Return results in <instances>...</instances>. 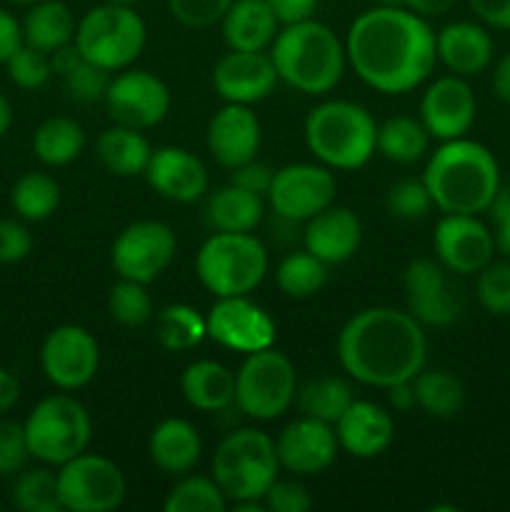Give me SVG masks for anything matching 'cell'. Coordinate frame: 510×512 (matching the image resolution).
<instances>
[{
    "label": "cell",
    "instance_id": "cell-41",
    "mask_svg": "<svg viewBox=\"0 0 510 512\" xmlns=\"http://www.w3.org/2000/svg\"><path fill=\"white\" fill-rule=\"evenodd\" d=\"M10 500L23 512H63L58 495V473L50 465L20 470L15 475Z\"/></svg>",
    "mask_w": 510,
    "mask_h": 512
},
{
    "label": "cell",
    "instance_id": "cell-18",
    "mask_svg": "<svg viewBox=\"0 0 510 512\" xmlns=\"http://www.w3.org/2000/svg\"><path fill=\"white\" fill-rule=\"evenodd\" d=\"M440 265L455 275H478L495 255L493 230L478 215L443 213L433 233Z\"/></svg>",
    "mask_w": 510,
    "mask_h": 512
},
{
    "label": "cell",
    "instance_id": "cell-35",
    "mask_svg": "<svg viewBox=\"0 0 510 512\" xmlns=\"http://www.w3.org/2000/svg\"><path fill=\"white\" fill-rule=\"evenodd\" d=\"M415 400L425 415L438 420L455 418L465 405V388L448 370H420L413 378Z\"/></svg>",
    "mask_w": 510,
    "mask_h": 512
},
{
    "label": "cell",
    "instance_id": "cell-53",
    "mask_svg": "<svg viewBox=\"0 0 510 512\" xmlns=\"http://www.w3.org/2000/svg\"><path fill=\"white\" fill-rule=\"evenodd\" d=\"M468 5L485 28L510 33V0H468Z\"/></svg>",
    "mask_w": 510,
    "mask_h": 512
},
{
    "label": "cell",
    "instance_id": "cell-10",
    "mask_svg": "<svg viewBox=\"0 0 510 512\" xmlns=\"http://www.w3.org/2000/svg\"><path fill=\"white\" fill-rule=\"evenodd\" d=\"M298 395V373L293 360L275 348L245 355L235 373V408L248 418L275 420L288 413Z\"/></svg>",
    "mask_w": 510,
    "mask_h": 512
},
{
    "label": "cell",
    "instance_id": "cell-28",
    "mask_svg": "<svg viewBox=\"0 0 510 512\" xmlns=\"http://www.w3.org/2000/svg\"><path fill=\"white\" fill-rule=\"evenodd\" d=\"M220 28L230 50L260 53V50H270L280 23L268 0H233L228 13L220 20Z\"/></svg>",
    "mask_w": 510,
    "mask_h": 512
},
{
    "label": "cell",
    "instance_id": "cell-12",
    "mask_svg": "<svg viewBox=\"0 0 510 512\" xmlns=\"http://www.w3.org/2000/svg\"><path fill=\"white\" fill-rule=\"evenodd\" d=\"M178 240L170 225L160 220H135L115 238L110 263L115 273L135 283H153L175 260Z\"/></svg>",
    "mask_w": 510,
    "mask_h": 512
},
{
    "label": "cell",
    "instance_id": "cell-60",
    "mask_svg": "<svg viewBox=\"0 0 510 512\" xmlns=\"http://www.w3.org/2000/svg\"><path fill=\"white\" fill-rule=\"evenodd\" d=\"M80 60H83V53H80L78 45L75 43H68V45H63V48L55 50V53H50V65H53V73L60 75V78H63L65 73H70V70H73Z\"/></svg>",
    "mask_w": 510,
    "mask_h": 512
},
{
    "label": "cell",
    "instance_id": "cell-31",
    "mask_svg": "<svg viewBox=\"0 0 510 512\" xmlns=\"http://www.w3.org/2000/svg\"><path fill=\"white\" fill-rule=\"evenodd\" d=\"M95 150H98V158L103 163V168L108 173L118 175V178L143 175L145 168H148L150 155H153V148H150L143 130H135L118 123L113 128H105L98 135Z\"/></svg>",
    "mask_w": 510,
    "mask_h": 512
},
{
    "label": "cell",
    "instance_id": "cell-54",
    "mask_svg": "<svg viewBox=\"0 0 510 512\" xmlns=\"http://www.w3.org/2000/svg\"><path fill=\"white\" fill-rule=\"evenodd\" d=\"M20 45H23V25L13 13L0 8V65L8 63V58Z\"/></svg>",
    "mask_w": 510,
    "mask_h": 512
},
{
    "label": "cell",
    "instance_id": "cell-44",
    "mask_svg": "<svg viewBox=\"0 0 510 512\" xmlns=\"http://www.w3.org/2000/svg\"><path fill=\"white\" fill-rule=\"evenodd\" d=\"M8 68V78L13 80L18 88L23 90H38L53 75V65H50V55L43 50H35L30 45H20L5 63Z\"/></svg>",
    "mask_w": 510,
    "mask_h": 512
},
{
    "label": "cell",
    "instance_id": "cell-1",
    "mask_svg": "<svg viewBox=\"0 0 510 512\" xmlns=\"http://www.w3.org/2000/svg\"><path fill=\"white\" fill-rule=\"evenodd\" d=\"M345 55L368 88L405 95L435 70V30L403 5H375L350 23Z\"/></svg>",
    "mask_w": 510,
    "mask_h": 512
},
{
    "label": "cell",
    "instance_id": "cell-30",
    "mask_svg": "<svg viewBox=\"0 0 510 512\" xmlns=\"http://www.w3.org/2000/svg\"><path fill=\"white\" fill-rule=\"evenodd\" d=\"M23 43L43 53H55L75 38V15L63 0H40L28 5L23 18Z\"/></svg>",
    "mask_w": 510,
    "mask_h": 512
},
{
    "label": "cell",
    "instance_id": "cell-56",
    "mask_svg": "<svg viewBox=\"0 0 510 512\" xmlns=\"http://www.w3.org/2000/svg\"><path fill=\"white\" fill-rule=\"evenodd\" d=\"M490 85H493L495 98H498L500 103L510 105V50L495 60L493 75H490Z\"/></svg>",
    "mask_w": 510,
    "mask_h": 512
},
{
    "label": "cell",
    "instance_id": "cell-40",
    "mask_svg": "<svg viewBox=\"0 0 510 512\" xmlns=\"http://www.w3.org/2000/svg\"><path fill=\"white\" fill-rule=\"evenodd\" d=\"M163 508L165 512H225L230 503L213 475L208 478V475L185 473L168 490Z\"/></svg>",
    "mask_w": 510,
    "mask_h": 512
},
{
    "label": "cell",
    "instance_id": "cell-29",
    "mask_svg": "<svg viewBox=\"0 0 510 512\" xmlns=\"http://www.w3.org/2000/svg\"><path fill=\"white\" fill-rule=\"evenodd\" d=\"M180 393L190 408L223 413L235 405V373L215 360H195L180 375Z\"/></svg>",
    "mask_w": 510,
    "mask_h": 512
},
{
    "label": "cell",
    "instance_id": "cell-11",
    "mask_svg": "<svg viewBox=\"0 0 510 512\" xmlns=\"http://www.w3.org/2000/svg\"><path fill=\"white\" fill-rule=\"evenodd\" d=\"M58 495L68 512H110L123 505L128 483L120 465L85 450L58 468Z\"/></svg>",
    "mask_w": 510,
    "mask_h": 512
},
{
    "label": "cell",
    "instance_id": "cell-58",
    "mask_svg": "<svg viewBox=\"0 0 510 512\" xmlns=\"http://www.w3.org/2000/svg\"><path fill=\"white\" fill-rule=\"evenodd\" d=\"M20 400V380L8 368H0V415L13 410Z\"/></svg>",
    "mask_w": 510,
    "mask_h": 512
},
{
    "label": "cell",
    "instance_id": "cell-39",
    "mask_svg": "<svg viewBox=\"0 0 510 512\" xmlns=\"http://www.w3.org/2000/svg\"><path fill=\"white\" fill-rule=\"evenodd\" d=\"M275 280H278V288L288 298H313L328 283V265L315 258L313 253H308V250H295V253H288L280 260L278 270H275Z\"/></svg>",
    "mask_w": 510,
    "mask_h": 512
},
{
    "label": "cell",
    "instance_id": "cell-26",
    "mask_svg": "<svg viewBox=\"0 0 510 512\" xmlns=\"http://www.w3.org/2000/svg\"><path fill=\"white\" fill-rule=\"evenodd\" d=\"M363 240V225L350 208L330 205L310 220H305L303 243L308 253L325 265H340L353 258Z\"/></svg>",
    "mask_w": 510,
    "mask_h": 512
},
{
    "label": "cell",
    "instance_id": "cell-48",
    "mask_svg": "<svg viewBox=\"0 0 510 512\" xmlns=\"http://www.w3.org/2000/svg\"><path fill=\"white\" fill-rule=\"evenodd\" d=\"M30 460L25 425L0 420V478H15Z\"/></svg>",
    "mask_w": 510,
    "mask_h": 512
},
{
    "label": "cell",
    "instance_id": "cell-47",
    "mask_svg": "<svg viewBox=\"0 0 510 512\" xmlns=\"http://www.w3.org/2000/svg\"><path fill=\"white\" fill-rule=\"evenodd\" d=\"M233 0H168V10L180 25L193 30L213 28L223 20Z\"/></svg>",
    "mask_w": 510,
    "mask_h": 512
},
{
    "label": "cell",
    "instance_id": "cell-14",
    "mask_svg": "<svg viewBox=\"0 0 510 512\" xmlns=\"http://www.w3.org/2000/svg\"><path fill=\"white\" fill-rule=\"evenodd\" d=\"M40 368L58 390H80L98 375L100 345L83 325H58L40 345Z\"/></svg>",
    "mask_w": 510,
    "mask_h": 512
},
{
    "label": "cell",
    "instance_id": "cell-61",
    "mask_svg": "<svg viewBox=\"0 0 510 512\" xmlns=\"http://www.w3.org/2000/svg\"><path fill=\"white\" fill-rule=\"evenodd\" d=\"M13 125V108H10V100L0 93V138L10 130Z\"/></svg>",
    "mask_w": 510,
    "mask_h": 512
},
{
    "label": "cell",
    "instance_id": "cell-55",
    "mask_svg": "<svg viewBox=\"0 0 510 512\" xmlns=\"http://www.w3.org/2000/svg\"><path fill=\"white\" fill-rule=\"evenodd\" d=\"M268 5L273 8L280 25H290L313 18L318 0H268Z\"/></svg>",
    "mask_w": 510,
    "mask_h": 512
},
{
    "label": "cell",
    "instance_id": "cell-22",
    "mask_svg": "<svg viewBox=\"0 0 510 512\" xmlns=\"http://www.w3.org/2000/svg\"><path fill=\"white\" fill-rule=\"evenodd\" d=\"M205 143H208L210 155L223 168L233 170L248 163L258 155L260 143H263V128H260L258 115L250 110V105L225 103L210 118Z\"/></svg>",
    "mask_w": 510,
    "mask_h": 512
},
{
    "label": "cell",
    "instance_id": "cell-46",
    "mask_svg": "<svg viewBox=\"0 0 510 512\" xmlns=\"http://www.w3.org/2000/svg\"><path fill=\"white\" fill-rule=\"evenodd\" d=\"M385 203H388L390 215H395V218L400 220H420L430 213V208H433V198H430L423 178H405L398 180L395 185H390Z\"/></svg>",
    "mask_w": 510,
    "mask_h": 512
},
{
    "label": "cell",
    "instance_id": "cell-6",
    "mask_svg": "<svg viewBox=\"0 0 510 512\" xmlns=\"http://www.w3.org/2000/svg\"><path fill=\"white\" fill-rule=\"evenodd\" d=\"M280 460L275 440L255 428H240L225 435L213 455V480L230 505L263 500L278 480Z\"/></svg>",
    "mask_w": 510,
    "mask_h": 512
},
{
    "label": "cell",
    "instance_id": "cell-13",
    "mask_svg": "<svg viewBox=\"0 0 510 512\" xmlns=\"http://www.w3.org/2000/svg\"><path fill=\"white\" fill-rule=\"evenodd\" d=\"M338 183L323 163H293L275 170L268 203L278 218L305 223L335 203Z\"/></svg>",
    "mask_w": 510,
    "mask_h": 512
},
{
    "label": "cell",
    "instance_id": "cell-27",
    "mask_svg": "<svg viewBox=\"0 0 510 512\" xmlns=\"http://www.w3.org/2000/svg\"><path fill=\"white\" fill-rule=\"evenodd\" d=\"M150 460L165 475L180 478L185 473H193L195 465L203 455V440L198 428L185 418H168L158 423L148 440Z\"/></svg>",
    "mask_w": 510,
    "mask_h": 512
},
{
    "label": "cell",
    "instance_id": "cell-2",
    "mask_svg": "<svg viewBox=\"0 0 510 512\" xmlns=\"http://www.w3.org/2000/svg\"><path fill=\"white\" fill-rule=\"evenodd\" d=\"M345 373L370 388L413 380L428 360L425 330L408 310L375 305L355 313L338 335Z\"/></svg>",
    "mask_w": 510,
    "mask_h": 512
},
{
    "label": "cell",
    "instance_id": "cell-51",
    "mask_svg": "<svg viewBox=\"0 0 510 512\" xmlns=\"http://www.w3.org/2000/svg\"><path fill=\"white\" fill-rule=\"evenodd\" d=\"M490 223H493L495 250L505 258H510V183L500 185L493 203L488 208Z\"/></svg>",
    "mask_w": 510,
    "mask_h": 512
},
{
    "label": "cell",
    "instance_id": "cell-52",
    "mask_svg": "<svg viewBox=\"0 0 510 512\" xmlns=\"http://www.w3.org/2000/svg\"><path fill=\"white\" fill-rule=\"evenodd\" d=\"M273 175L275 170L270 168V165L260 163L258 158L248 160V163L238 165V168L230 170V183L238 185V188L248 190V193H255L260 195V198H265L270 190V185H273Z\"/></svg>",
    "mask_w": 510,
    "mask_h": 512
},
{
    "label": "cell",
    "instance_id": "cell-59",
    "mask_svg": "<svg viewBox=\"0 0 510 512\" xmlns=\"http://www.w3.org/2000/svg\"><path fill=\"white\" fill-rule=\"evenodd\" d=\"M388 400H390V408L398 410V413H408L418 405L415 400V388H413V380H403V383H395L388 388Z\"/></svg>",
    "mask_w": 510,
    "mask_h": 512
},
{
    "label": "cell",
    "instance_id": "cell-23",
    "mask_svg": "<svg viewBox=\"0 0 510 512\" xmlns=\"http://www.w3.org/2000/svg\"><path fill=\"white\" fill-rule=\"evenodd\" d=\"M143 175L160 198L173 200V203L188 205L208 193V170L203 160L175 145L153 150Z\"/></svg>",
    "mask_w": 510,
    "mask_h": 512
},
{
    "label": "cell",
    "instance_id": "cell-37",
    "mask_svg": "<svg viewBox=\"0 0 510 512\" xmlns=\"http://www.w3.org/2000/svg\"><path fill=\"white\" fill-rule=\"evenodd\" d=\"M295 400H298L300 413L303 415L335 425L340 420V415L350 408L355 395L348 380L315 378V380H308L303 388H298Z\"/></svg>",
    "mask_w": 510,
    "mask_h": 512
},
{
    "label": "cell",
    "instance_id": "cell-32",
    "mask_svg": "<svg viewBox=\"0 0 510 512\" xmlns=\"http://www.w3.org/2000/svg\"><path fill=\"white\" fill-rule=\"evenodd\" d=\"M263 198L238 185L215 190L205 203V223L218 233H253L263 220Z\"/></svg>",
    "mask_w": 510,
    "mask_h": 512
},
{
    "label": "cell",
    "instance_id": "cell-62",
    "mask_svg": "<svg viewBox=\"0 0 510 512\" xmlns=\"http://www.w3.org/2000/svg\"><path fill=\"white\" fill-rule=\"evenodd\" d=\"M105 3H120V5H135V3H140V0H105Z\"/></svg>",
    "mask_w": 510,
    "mask_h": 512
},
{
    "label": "cell",
    "instance_id": "cell-19",
    "mask_svg": "<svg viewBox=\"0 0 510 512\" xmlns=\"http://www.w3.org/2000/svg\"><path fill=\"white\" fill-rule=\"evenodd\" d=\"M478 115V100L468 78L440 75L425 88L420 98V123L435 140H455L468 135Z\"/></svg>",
    "mask_w": 510,
    "mask_h": 512
},
{
    "label": "cell",
    "instance_id": "cell-4",
    "mask_svg": "<svg viewBox=\"0 0 510 512\" xmlns=\"http://www.w3.org/2000/svg\"><path fill=\"white\" fill-rule=\"evenodd\" d=\"M268 53L278 78L303 95L330 93L348 65L345 40L315 18L283 25Z\"/></svg>",
    "mask_w": 510,
    "mask_h": 512
},
{
    "label": "cell",
    "instance_id": "cell-57",
    "mask_svg": "<svg viewBox=\"0 0 510 512\" xmlns=\"http://www.w3.org/2000/svg\"><path fill=\"white\" fill-rule=\"evenodd\" d=\"M455 3H458V0H400L403 8L413 10L415 15H420V18L425 20L443 18L445 13H450V10L455 8Z\"/></svg>",
    "mask_w": 510,
    "mask_h": 512
},
{
    "label": "cell",
    "instance_id": "cell-7",
    "mask_svg": "<svg viewBox=\"0 0 510 512\" xmlns=\"http://www.w3.org/2000/svg\"><path fill=\"white\" fill-rule=\"evenodd\" d=\"M195 273L215 298L250 295L268 275V250L253 233L215 230L195 255Z\"/></svg>",
    "mask_w": 510,
    "mask_h": 512
},
{
    "label": "cell",
    "instance_id": "cell-21",
    "mask_svg": "<svg viewBox=\"0 0 510 512\" xmlns=\"http://www.w3.org/2000/svg\"><path fill=\"white\" fill-rule=\"evenodd\" d=\"M278 80L273 58L265 50H230L213 68V88L225 103H260L273 93Z\"/></svg>",
    "mask_w": 510,
    "mask_h": 512
},
{
    "label": "cell",
    "instance_id": "cell-3",
    "mask_svg": "<svg viewBox=\"0 0 510 512\" xmlns=\"http://www.w3.org/2000/svg\"><path fill=\"white\" fill-rule=\"evenodd\" d=\"M423 183L440 213H488L503 185L493 150L470 138L443 140L425 163Z\"/></svg>",
    "mask_w": 510,
    "mask_h": 512
},
{
    "label": "cell",
    "instance_id": "cell-49",
    "mask_svg": "<svg viewBox=\"0 0 510 512\" xmlns=\"http://www.w3.org/2000/svg\"><path fill=\"white\" fill-rule=\"evenodd\" d=\"M263 503L268 512H308L313 508L308 488L295 480H275L263 495Z\"/></svg>",
    "mask_w": 510,
    "mask_h": 512
},
{
    "label": "cell",
    "instance_id": "cell-20",
    "mask_svg": "<svg viewBox=\"0 0 510 512\" xmlns=\"http://www.w3.org/2000/svg\"><path fill=\"white\" fill-rule=\"evenodd\" d=\"M280 468L293 475H320L338 458V435L330 423L303 415L283 428L275 440Z\"/></svg>",
    "mask_w": 510,
    "mask_h": 512
},
{
    "label": "cell",
    "instance_id": "cell-42",
    "mask_svg": "<svg viewBox=\"0 0 510 512\" xmlns=\"http://www.w3.org/2000/svg\"><path fill=\"white\" fill-rule=\"evenodd\" d=\"M108 313L115 323L125 325V328H140L153 318V300H150L143 283L120 278L110 288Z\"/></svg>",
    "mask_w": 510,
    "mask_h": 512
},
{
    "label": "cell",
    "instance_id": "cell-8",
    "mask_svg": "<svg viewBox=\"0 0 510 512\" xmlns=\"http://www.w3.org/2000/svg\"><path fill=\"white\" fill-rule=\"evenodd\" d=\"M73 43L85 60L118 73L140 58L148 43V25L133 5L103 3L78 20Z\"/></svg>",
    "mask_w": 510,
    "mask_h": 512
},
{
    "label": "cell",
    "instance_id": "cell-15",
    "mask_svg": "<svg viewBox=\"0 0 510 512\" xmlns=\"http://www.w3.org/2000/svg\"><path fill=\"white\" fill-rule=\"evenodd\" d=\"M105 108L113 123L135 130L155 128L170 110V90L163 80L148 70H130L110 78Z\"/></svg>",
    "mask_w": 510,
    "mask_h": 512
},
{
    "label": "cell",
    "instance_id": "cell-5",
    "mask_svg": "<svg viewBox=\"0 0 510 512\" xmlns=\"http://www.w3.org/2000/svg\"><path fill=\"white\" fill-rule=\"evenodd\" d=\"M305 145L330 170H360L378 150V123L353 100H325L305 118Z\"/></svg>",
    "mask_w": 510,
    "mask_h": 512
},
{
    "label": "cell",
    "instance_id": "cell-34",
    "mask_svg": "<svg viewBox=\"0 0 510 512\" xmlns=\"http://www.w3.org/2000/svg\"><path fill=\"white\" fill-rule=\"evenodd\" d=\"M430 148V133L420 118L408 115H395L383 125H378V153L388 158L390 163L413 165L425 158Z\"/></svg>",
    "mask_w": 510,
    "mask_h": 512
},
{
    "label": "cell",
    "instance_id": "cell-17",
    "mask_svg": "<svg viewBox=\"0 0 510 512\" xmlns=\"http://www.w3.org/2000/svg\"><path fill=\"white\" fill-rule=\"evenodd\" d=\"M405 300L408 313L420 325L430 328H448L463 313V300L448 278V270L440 260L415 258L403 273Z\"/></svg>",
    "mask_w": 510,
    "mask_h": 512
},
{
    "label": "cell",
    "instance_id": "cell-9",
    "mask_svg": "<svg viewBox=\"0 0 510 512\" xmlns=\"http://www.w3.org/2000/svg\"><path fill=\"white\" fill-rule=\"evenodd\" d=\"M30 458L60 468L85 453L93 438V420L85 405L68 393H55L40 400L25 418Z\"/></svg>",
    "mask_w": 510,
    "mask_h": 512
},
{
    "label": "cell",
    "instance_id": "cell-38",
    "mask_svg": "<svg viewBox=\"0 0 510 512\" xmlns=\"http://www.w3.org/2000/svg\"><path fill=\"white\" fill-rule=\"evenodd\" d=\"M155 335H158L160 345L165 350L183 353V350L198 348L208 338V323L195 308L185 303H175L158 313Z\"/></svg>",
    "mask_w": 510,
    "mask_h": 512
},
{
    "label": "cell",
    "instance_id": "cell-64",
    "mask_svg": "<svg viewBox=\"0 0 510 512\" xmlns=\"http://www.w3.org/2000/svg\"><path fill=\"white\" fill-rule=\"evenodd\" d=\"M375 5H400V0H375Z\"/></svg>",
    "mask_w": 510,
    "mask_h": 512
},
{
    "label": "cell",
    "instance_id": "cell-45",
    "mask_svg": "<svg viewBox=\"0 0 510 512\" xmlns=\"http://www.w3.org/2000/svg\"><path fill=\"white\" fill-rule=\"evenodd\" d=\"M63 85L68 98L75 103H98V100H105V93H108L110 70L83 58L70 73L63 75Z\"/></svg>",
    "mask_w": 510,
    "mask_h": 512
},
{
    "label": "cell",
    "instance_id": "cell-33",
    "mask_svg": "<svg viewBox=\"0 0 510 512\" xmlns=\"http://www.w3.org/2000/svg\"><path fill=\"white\" fill-rule=\"evenodd\" d=\"M85 150V130L78 120L55 115L35 128L33 153L48 168H63L78 160Z\"/></svg>",
    "mask_w": 510,
    "mask_h": 512
},
{
    "label": "cell",
    "instance_id": "cell-24",
    "mask_svg": "<svg viewBox=\"0 0 510 512\" xmlns=\"http://www.w3.org/2000/svg\"><path fill=\"white\" fill-rule=\"evenodd\" d=\"M333 428L340 450L360 460L378 458L395 440L393 415L370 400H353Z\"/></svg>",
    "mask_w": 510,
    "mask_h": 512
},
{
    "label": "cell",
    "instance_id": "cell-16",
    "mask_svg": "<svg viewBox=\"0 0 510 512\" xmlns=\"http://www.w3.org/2000/svg\"><path fill=\"white\" fill-rule=\"evenodd\" d=\"M205 323H208V338L245 355L273 348L278 335L275 320L248 295L215 298L213 308L205 315Z\"/></svg>",
    "mask_w": 510,
    "mask_h": 512
},
{
    "label": "cell",
    "instance_id": "cell-25",
    "mask_svg": "<svg viewBox=\"0 0 510 512\" xmlns=\"http://www.w3.org/2000/svg\"><path fill=\"white\" fill-rule=\"evenodd\" d=\"M438 60L460 78L485 73L495 58V43L490 28L480 20H455L435 33Z\"/></svg>",
    "mask_w": 510,
    "mask_h": 512
},
{
    "label": "cell",
    "instance_id": "cell-43",
    "mask_svg": "<svg viewBox=\"0 0 510 512\" xmlns=\"http://www.w3.org/2000/svg\"><path fill=\"white\" fill-rule=\"evenodd\" d=\"M475 298L490 315H510V258L490 260L475 280Z\"/></svg>",
    "mask_w": 510,
    "mask_h": 512
},
{
    "label": "cell",
    "instance_id": "cell-36",
    "mask_svg": "<svg viewBox=\"0 0 510 512\" xmlns=\"http://www.w3.org/2000/svg\"><path fill=\"white\" fill-rule=\"evenodd\" d=\"M10 205L25 223L48 220L60 205V185L48 173H25L10 188Z\"/></svg>",
    "mask_w": 510,
    "mask_h": 512
},
{
    "label": "cell",
    "instance_id": "cell-63",
    "mask_svg": "<svg viewBox=\"0 0 510 512\" xmlns=\"http://www.w3.org/2000/svg\"><path fill=\"white\" fill-rule=\"evenodd\" d=\"M10 3H15V5H33V3H40V0H10Z\"/></svg>",
    "mask_w": 510,
    "mask_h": 512
},
{
    "label": "cell",
    "instance_id": "cell-50",
    "mask_svg": "<svg viewBox=\"0 0 510 512\" xmlns=\"http://www.w3.org/2000/svg\"><path fill=\"white\" fill-rule=\"evenodd\" d=\"M33 250V233L20 220L0 218V265L20 263Z\"/></svg>",
    "mask_w": 510,
    "mask_h": 512
}]
</instances>
